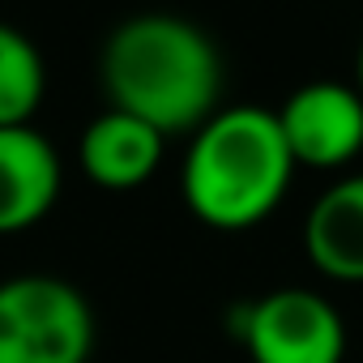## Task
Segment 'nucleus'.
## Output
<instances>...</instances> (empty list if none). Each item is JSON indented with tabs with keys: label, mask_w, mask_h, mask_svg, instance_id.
I'll list each match as a JSON object with an SVG mask.
<instances>
[{
	"label": "nucleus",
	"mask_w": 363,
	"mask_h": 363,
	"mask_svg": "<svg viewBox=\"0 0 363 363\" xmlns=\"http://www.w3.org/2000/svg\"><path fill=\"white\" fill-rule=\"evenodd\" d=\"M107 103L154 124L162 137H193L223 99V56L214 39L179 13L124 18L99 56Z\"/></svg>",
	"instance_id": "1"
},
{
	"label": "nucleus",
	"mask_w": 363,
	"mask_h": 363,
	"mask_svg": "<svg viewBox=\"0 0 363 363\" xmlns=\"http://www.w3.org/2000/svg\"><path fill=\"white\" fill-rule=\"evenodd\" d=\"M231 312H235V333L252 363H342L346 359V320L320 291L278 286Z\"/></svg>",
	"instance_id": "4"
},
{
	"label": "nucleus",
	"mask_w": 363,
	"mask_h": 363,
	"mask_svg": "<svg viewBox=\"0 0 363 363\" xmlns=\"http://www.w3.org/2000/svg\"><path fill=\"white\" fill-rule=\"evenodd\" d=\"M48 94V65L39 43L18 30L13 22H0V128L30 124Z\"/></svg>",
	"instance_id": "9"
},
{
	"label": "nucleus",
	"mask_w": 363,
	"mask_h": 363,
	"mask_svg": "<svg viewBox=\"0 0 363 363\" xmlns=\"http://www.w3.org/2000/svg\"><path fill=\"white\" fill-rule=\"evenodd\" d=\"M303 252L316 274L363 286V171L342 175L303 218Z\"/></svg>",
	"instance_id": "8"
},
{
	"label": "nucleus",
	"mask_w": 363,
	"mask_h": 363,
	"mask_svg": "<svg viewBox=\"0 0 363 363\" xmlns=\"http://www.w3.org/2000/svg\"><path fill=\"white\" fill-rule=\"evenodd\" d=\"M295 171L278 116L269 107L240 103L218 107L189 137L179 193L201 227L252 231L282 206Z\"/></svg>",
	"instance_id": "2"
},
{
	"label": "nucleus",
	"mask_w": 363,
	"mask_h": 363,
	"mask_svg": "<svg viewBox=\"0 0 363 363\" xmlns=\"http://www.w3.org/2000/svg\"><path fill=\"white\" fill-rule=\"evenodd\" d=\"M354 90L363 94V43H359V56H354Z\"/></svg>",
	"instance_id": "10"
},
{
	"label": "nucleus",
	"mask_w": 363,
	"mask_h": 363,
	"mask_svg": "<svg viewBox=\"0 0 363 363\" xmlns=\"http://www.w3.org/2000/svg\"><path fill=\"white\" fill-rule=\"evenodd\" d=\"M162 154H167V137L154 124L116 107L99 111L77 141L82 175L107 193H133L150 184L154 171L162 167Z\"/></svg>",
	"instance_id": "7"
},
{
	"label": "nucleus",
	"mask_w": 363,
	"mask_h": 363,
	"mask_svg": "<svg viewBox=\"0 0 363 363\" xmlns=\"http://www.w3.org/2000/svg\"><path fill=\"white\" fill-rule=\"evenodd\" d=\"M90 299L56 274H13L0 282V363H90Z\"/></svg>",
	"instance_id": "3"
},
{
	"label": "nucleus",
	"mask_w": 363,
	"mask_h": 363,
	"mask_svg": "<svg viewBox=\"0 0 363 363\" xmlns=\"http://www.w3.org/2000/svg\"><path fill=\"white\" fill-rule=\"evenodd\" d=\"M60 184V154L35 124L0 128V235L39 227L56 210Z\"/></svg>",
	"instance_id": "6"
},
{
	"label": "nucleus",
	"mask_w": 363,
	"mask_h": 363,
	"mask_svg": "<svg viewBox=\"0 0 363 363\" xmlns=\"http://www.w3.org/2000/svg\"><path fill=\"white\" fill-rule=\"evenodd\" d=\"M274 116L295 167L342 171L363 154V94L346 82H303Z\"/></svg>",
	"instance_id": "5"
}]
</instances>
